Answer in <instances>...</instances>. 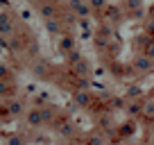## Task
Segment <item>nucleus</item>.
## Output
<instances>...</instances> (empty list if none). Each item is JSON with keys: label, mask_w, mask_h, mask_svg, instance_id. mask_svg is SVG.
Listing matches in <instances>:
<instances>
[{"label": "nucleus", "mask_w": 154, "mask_h": 145, "mask_svg": "<svg viewBox=\"0 0 154 145\" xmlns=\"http://www.w3.org/2000/svg\"><path fill=\"white\" fill-rule=\"evenodd\" d=\"M75 102H77V104H82V106H86L88 102H91V95H88V93H77Z\"/></svg>", "instance_id": "obj_11"}, {"label": "nucleus", "mask_w": 154, "mask_h": 145, "mask_svg": "<svg viewBox=\"0 0 154 145\" xmlns=\"http://www.w3.org/2000/svg\"><path fill=\"white\" fill-rule=\"evenodd\" d=\"M70 9H72V14H75L77 18H86V16L93 11L86 0H70Z\"/></svg>", "instance_id": "obj_1"}, {"label": "nucleus", "mask_w": 154, "mask_h": 145, "mask_svg": "<svg viewBox=\"0 0 154 145\" xmlns=\"http://www.w3.org/2000/svg\"><path fill=\"white\" fill-rule=\"evenodd\" d=\"M140 7V0H127V9H136Z\"/></svg>", "instance_id": "obj_16"}, {"label": "nucleus", "mask_w": 154, "mask_h": 145, "mask_svg": "<svg viewBox=\"0 0 154 145\" xmlns=\"http://www.w3.org/2000/svg\"><path fill=\"white\" fill-rule=\"evenodd\" d=\"M23 111H25V104L20 100H9V104H7V113L9 116H20Z\"/></svg>", "instance_id": "obj_6"}, {"label": "nucleus", "mask_w": 154, "mask_h": 145, "mask_svg": "<svg viewBox=\"0 0 154 145\" xmlns=\"http://www.w3.org/2000/svg\"><path fill=\"white\" fill-rule=\"evenodd\" d=\"M88 5H91V9L93 11H102L106 7V0H86Z\"/></svg>", "instance_id": "obj_10"}, {"label": "nucleus", "mask_w": 154, "mask_h": 145, "mask_svg": "<svg viewBox=\"0 0 154 145\" xmlns=\"http://www.w3.org/2000/svg\"><path fill=\"white\" fill-rule=\"evenodd\" d=\"M61 134H63V136H70V134H72V127H70V125H63V127H61Z\"/></svg>", "instance_id": "obj_18"}, {"label": "nucleus", "mask_w": 154, "mask_h": 145, "mask_svg": "<svg viewBox=\"0 0 154 145\" xmlns=\"http://www.w3.org/2000/svg\"><path fill=\"white\" fill-rule=\"evenodd\" d=\"M38 111H41V118H43V122H45V120H52V116H54V113L50 111L48 106H45V109H38Z\"/></svg>", "instance_id": "obj_14"}, {"label": "nucleus", "mask_w": 154, "mask_h": 145, "mask_svg": "<svg viewBox=\"0 0 154 145\" xmlns=\"http://www.w3.org/2000/svg\"><path fill=\"white\" fill-rule=\"evenodd\" d=\"M0 77L9 79V68H7V66H0Z\"/></svg>", "instance_id": "obj_17"}, {"label": "nucleus", "mask_w": 154, "mask_h": 145, "mask_svg": "<svg viewBox=\"0 0 154 145\" xmlns=\"http://www.w3.org/2000/svg\"><path fill=\"white\" fill-rule=\"evenodd\" d=\"M45 27H48V32L57 34L59 32V20L57 18H45Z\"/></svg>", "instance_id": "obj_9"}, {"label": "nucleus", "mask_w": 154, "mask_h": 145, "mask_svg": "<svg viewBox=\"0 0 154 145\" xmlns=\"http://www.w3.org/2000/svg\"><path fill=\"white\" fill-rule=\"evenodd\" d=\"M38 14H41V18H57L59 7L54 2H41L38 5Z\"/></svg>", "instance_id": "obj_2"}, {"label": "nucleus", "mask_w": 154, "mask_h": 145, "mask_svg": "<svg viewBox=\"0 0 154 145\" xmlns=\"http://www.w3.org/2000/svg\"><path fill=\"white\" fill-rule=\"evenodd\" d=\"M152 138H154V127H152Z\"/></svg>", "instance_id": "obj_21"}, {"label": "nucleus", "mask_w": 154, "mask_h": 145, "mask_svg": "<svg viewBox=\"0 0 154 145\" xmlns=\"http://www.w3.org/2000/svg\"><path fill=\"white\" fill-rule=\"evenodd\" d=\"M11 32H14V16L0 14V34H11Z\"/></svg>", "instance_id": "obj_3"}, {"label": "nucleus", "mask_w": 154, "mask_h": 145, "mask_svg": "<svg viewBox=\"0 0 154 145\" xmlns=\"http://www.w3.org/2000/svg\"><path fill=\"white\" fill-rule=\"evenodd\" d=\"M79 59H82V54L77 52V50H70V52H68V61H70V63H77Z\"/></svg>", "instance_id": "obj_13"}, {"label": "nucleus", "mask_w": 154, "mask_h": 145, "mask_svg": "<svg viewBox=\"0 0 154 145\" xmlns=\"http://www.w3.org/2000/svg\"><path fill=\"white\" fill-rule=\"evenodd\" d=\"M143 109H145V116H154V102H147Z\"/></svg>", "instance_id": "obj_15"}, {"label": "nucleus", "mask_w": 154, "mask_h": 145, "mask_svg": "<svg viewBox=\"0 0 154 145\" xmlns=\"http://www.w3.org/2000/svg\"><path fill=\"white\" fill-rule=\"evenodd\" d=\"M25 118H27L29 127H41V125H43V118H41V111H38V109H29V113Z\"/></svg>", "instance_id": "obj_4"}, {"label": "nucleus", "mask_w": 154, "mask_h": 145, "mask_svg": "<svg viewBox=\"0 0 154 145\" xmlns=\"http://www.w3.org/2000/svg\"><path fill=\"white\" fill-rule=\"evenodd\" d=\"M136 95H140V88L131 86V88H129V97H136Z\"/></svg>", "instance_id": "obj_19"}, {"label": "nucleus", "mask_w": 154, "mask_h": 145, "mask_svg": "<svg viewBox=\"0 0 154 145\" xmlns=\"http://www.w3.org/2000/svg\"><path fill=\"white\" fill-rule=\"evenodd\" d=\"M145 54H147L149 59H154V43H152V45H149V48H147V52H145Z\"/></svg>", "instance_id": "obj_20"}, {"label": "nucleus", "mask_w": 154, "mask_h": 145, "mask_svg": "<svg viewBox=\"0 0 154 145\" xmlns=\"http://www.w3.org/2000/svg\"><path fill=\"white\" fill-rule=\"evenodd\" d=\"M127 111H129L131 116H136V113H140V111H143V106H140L138 102H131V104H129V109H127Z\"/></svg>", "instance_id": "obj_12"}, {"label": "nucleus", "mask_w": 154, "mask_h": 145, "mask_svg": "<svg viewBox=\"0 0 154 145\" xmlns=\"http://www.w3.org/2000/svg\"><path fill=\"white\" fill-rule=\"evenodd\" d=\"M0 95H14V86L5 77H0Z\"/></svg>", "instance_id": "obj_8"}, {"label": "nucleus", "mask_w": 154, "mask_h": 145, "mask_svg": "<svg viewBox=\"0 0 154 145\" xmlns=\"http://www.w3.org/2000/svg\"><path fill=\"white\" fill-rule=\"evenodd\" d=\"M134 66L138 68L140 72H147L149 68H152V59H149L147 54H138V57H136V61H134Z\"/></svg>", "instance_id": "obj_5"}, {"label": "nucleus", "mask_w": 154, "mask_h": 145, "mask_svg": "<svg viewBox=\"0 0 154 145\" xmlns=\"http://www.w3.org/2000/svg\"><path fill=\"white\" fill-rule=\"evenodd\" d=\"M70 50H75V39L72 36H61L59 39V52H70Z\"/></svg>", "instance_id": "obj_7"}]
</instances>
